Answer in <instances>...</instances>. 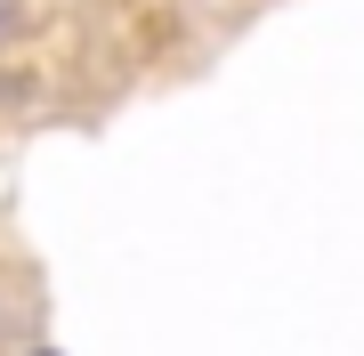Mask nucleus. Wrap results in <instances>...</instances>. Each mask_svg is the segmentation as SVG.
I'll use <instances>...</instances> for the list:
<instances>
[{
	"label": "nucleus",
	"mask_w": 364,
	"mask_h": 356,
	"mask_svg": "<svg viewBox=\"0 0 364 356\" xmlns=\"http://www.w3.org/2000/svg\"><path fill=\"white\" fill-rule=\"evenodd\" d=\"M33 356H65V348H33Z\"/></svg>",
	"instance_id": "f257e3e1"
}]
</instances>
